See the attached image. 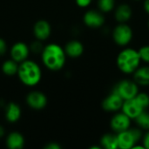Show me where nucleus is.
<instances>
[{"instance_id":"4","label":"nucleus","mask_w":149,"mask_h":149,"mask_svg":"<svg viewBox=\"0 0 149 149\" xmlns=\"http://www.w3.org/2000/svg\"><path fill=\"white\" fill-rule=\"evenodd\" d=\"M118 148L120 149L133 148L141 138V132L139 129H127L118 133Z\"/></svg>"},{"instance_id":"22","label":"nucleus","mask_w":149,"mask_h":149,"mask_svg":"<svg viewBox=\"0 0 149 149\" xmlns=\"http://www.w3.org/2000/svg\"><path fill=\"white\" fill-rule=\"evenodd\" d=\"M115 6V0H99L98 7L102 12H109L113 10Z\"/></svg>"},{"instance_id":"17","label":"nucleus","mask_w":149,"mask_h":149,"mask_svg":"<svg viewBox=\"0 0 149 149\" xmlns=\"http://www.w3.org/2000/svg\"><path fill=\"white\" fill-rule=\"evenodd\" d=\"M132 17V9L128 4H120L114 12V17L119 23H127Z\"/></svg>"},{"instance_id":"32","label":"nucleus","mask_w":149,"mask_h":149,"mask_svg":"<svg viewBox=\"0 0 149 149\" xmlns=\"http://www.w3.org/2000/svg\"><path fill=\"white\" fill-rule=\"evenodd\" d=\"M148 28H149V19H148Z\"/></svg>"},{"instance_id":"21","label":"nucleus","mask_w":149,"mask_h":149,"mask_svg":"<svg viewBox=\"0 0 149 149\" xmlns=\"http://www.w3.org/2000/svg\"><path fill=\"white\" fill-rule=\"evenodd\" d=\"M138 126L143 129L149 130V113L145 110L135 119Z\"/></svg>"},{"instance_id":"31","label":"nucleus","mask_w":149,"mask_h":149,"mask_svg":"<svg viewBox=\"0 0 149 149\" xmlns=\"http://www.w3.org/2000/svg\"><path fill=\"white\" fill-rule=\"evenodd\" d=\"M3 134H4V129H3V127L0 126V137H3Z\"/></svg>"},{"instance_id":"10","label":"nucleus","mask_w":149,"mask_h":149,"mask_svg":"<svg viewBox=\"0 0 149 149\" xmlns=\"http://www.w3.org/2000/svg\"><path fill=\"white\" fill-rule=\"evenodd\" d=\"M124 100L115 92L108 95L102 102V107L107 112H115L122 107Z\"/></svg>"},{"instance_id":"2","label":"nucleus","mask_w":149,"mask_h":149,"mask_svg":"<svg viewBox=\"0 0 149 149\" xmlns=\"http://www.w3.org/2000/svg\"><path fill=\"white\" fill-rule=\"evenodd\" d=\"M20 81L28 86H34L39 83L42 77V72L39 65L31 60H24L19 63L17 74Z\"/></svg>"},{"instance_id":"23","label":"nucleus","mask_w":149,"mask_h":149,"mask_svg":"<svg viewBox=\"0 0 149 149\" xmlns=\"http://www.w3.org/2000/svg\"><path fill=\"white\" fill-rule=\"evenodd\" d=\"M135 99H136V100L141 104V106L144 108V109H146V108H148L149 106V95L148 94H147V93H138V94L134 97Z\"/></svg>"},{"instance_id":"5","label":"nucleus","mask_w":149,"mask_h":149,"mask_svg":"<svg viewBox=\"0 0 149 149\" xmlns=\"http://www.w3.org/2000/svg\"><path fill=\"white\" fill-rule=\"evenodd\" d=\"M113 38L118 45L125 46L131 42L133 31L129 25L125 23H120L113 31Z\"/></svg>"},{"instance_id":"28","label":"nucleus","mask_w":149,"mask_h":149,"mask_svg":"<svg viewBox=\"0 0 149 149\" xmlns=\"http://www.w3.org/2000/svg\"><path fill=\"white\" fill-rule=\"evenodd\" d=\"M143 147L144 148L149 149V132L146 134V135L143 138Z\"/></svg>"},{"instance_id":"12","label":"nucleus","mask_w":149,"mask_h":149,"mask_svg":"<svg viewBox=\"0 0 149 149\" xmlns=\"http://www.w3.org/2000/svg\"><path fill=\"white\" fill-rule=\"evenodd\" d=\"M83 20L85 24L91 28H99L102 26L105 22L103 15L100 12L93 10L86 11L84 15Z\"/></svg>"},{"instance_id":"30","label":"nucleus","mask_w":149,"mask_h":149,"mask_svg":"<svg viewBox=\"0 0 149 149\" xmlns=\"http://www.w3.org/2000/svg\"><path fill=\"white\" fill-rule=\"evenodd\" d=\"M144 9L146 10V12H148L149 14V0L144 1Z\"/></svg>"},{"instance_id":"14","label":"nucleus","mask_w":149,"mask_h":149,"mask_svg":"<svg viewBox=\"0 0 149 149\" xmlns=\"http://www.w3.org/2000/svg\"><path fill=\"white\" fill-rule=\"evenodd\" d=\"M64 50L67 56L71 58H79L84 52V46L81 42L78 40H72L66 44Z\"/></svg>"},{"instance_id":"18","label":"nucleus","mask_w":149,"mask_h":149,"mask_svg":"<svg viewBox=\"0 0 149 149\" xmlns=\"http://www.w3.org/2000/svg\"><path fill=\"white\" fill-rule=\"evenodd\" d=\"M134 82L141 86H149V66L137 68L134 72Z\"/></svg>"},{"instance_id":"15","label":"nucleus","mask_w":149,"mask_h":149,"mask_svg":"<svg viewBox=\"0 0 149 149\" xmlns=\"http://www.w3.org/2000/svg\"><path fill=\"white\" fill-rule=\"evenodd\" d=\"M22 114L20 107L14 102H10L6 106L5 108V118L10 123L17 122Z\"/></svg>"},{"instance_id":"3","label":"nucleus","mask_w":149,"mask_h":149,"mask_svg":"<svg viewBox=\"0 0 149 149\" xmlns=\"http://www.w3.org/2000/svg\"><path fill=\"white\" fill-rule=\"evenodd\" d=\"M141 63V58L138 51L127 48L120 52L117 57V65L119 69L127 74L134 73L139 67Z\"/></svg>"},{"instance_id":"27","label":"nucleus","mask_w":149,"mask_h":149,"mask_svg":"<svg viewBox=\"0 0 149 149\" xmlns=\"http://www.w3.org/2000/svg\"><path fill=\"white\" fill-rule=\"evenodd\" d=\"M92 0H76V3L79 6V7H87L90 3H91Z\"/></svg>"},{"instance_id":"1","label":"nucleus","mask_w":149,"mask_h":149,"mask_svg":"<svg viewBox=\"0 0 149 149\" xmlns=\"http://www.w3.org/2000/svg\"><path fill=\"white\" fill-rule=\"evenodd\" d=\"M44 65L51 71H58L62 69L65 63V52L57 44H49L45 46L41 52Z\"/></svg>"},{"instance_id":"13","label":"nucleus","mask_w":149,"mask_h":149,"mask_svg":"<svg viewBox=\"0 0 149 149\" xmlns=\"http://www.w3.org/2000/svg\"><path fill=\"white\" fill-rule=\"evenodd\" d=\"M52 32L51 24L45 20H38L33 27V33L38 40L44 41L49 38Z\"/></svg>"},{"instance_id":"9","label":"nucleus","mask_w":149,"mask_h":149,"mask_svg":"<svg viewBox=\"0 0 149 149\" xmlns=\"http://www.w3.org/2000/svg\"><path fill=\"white\" fill-rule=\"evenodd\" d=\"M29 53L30 48L24 42H17L14 44L10 49V58L17 63L26 60Z\"/></svg>"},{"instance_id":"7","label":"nucleus","mask_w":149,"mask_h":149,"mask_svg":"<svg viewBox=\"0 0 149 149\" xmlns=\"http://www.w3.org/2000/svg\"><path fill=\"white\" fill-rule=\"evenodd\" d=\"M26 103L33 110H42L47 105V98L42 92L33 91L27 95Z\"/></svg>"},{"instance_id":"24","label":"nucleus","mask_w":149,"mask_h":149,"mask_svg":"<svg viewBox=\"0 0 149 149\" xmlns=\"http://www.w3.org/2000/svg\"><path fill=\"white\" fill-rule=\"evenodd\" d=\"M139 55L141 60H143L146 63H149V45H145L141 47L139 51Z\"/></svg>"},{"instance_id":"25","label":"nucleus","mask_w":149,"mask_h":149,"mask_svg":"<svg viewBox=\"0 0 149 149\" xmlns=\"http://www.w3.org/2000/svg\"><path fill=\"white\" fill-rule=\"evenodd\" d=\"M43 48H44V47H42V45H41V44H40V40H38L37 42L32 43L31 47V49L32 51H34V52H41L42 50H43Z\"/></svg>"},{"instance_id":"8","label":"nucleus","mask_w":149,"mask_h":149,"mask_svg":"<svg viewBox=\"0 0 149 149\" xmlns=\"http://www.w3.org/2000/svg\"><path fill=\"white\" fill-rule=\"evenodd\" d=\"M122 112L130 119H136L145 109L136 100L135 98L124 100L122 105Z\"/></svg>"},{"instance_id":"16","label":"nucleus","mask_w":149,"mask_h":149,"mask_svg":"<svg viewBox=\"0 0 149 149\" xmlns=\"http://www.w3.org/2000/svg\"><path fill=\"white\" fill-rule=\"evenodd\" d=\"M6 146L10 149H21L24 146V136L18 132L9 134L6 138Z\"/></svg>"},{"instance_id":"26","label":"nucleus","mask_w":149,"mask_h":149,"mask_svg":"<svg viewBox=\"0 0 149 149\" xmlns=\"http://www.w3.org/2000/svg\"><path fill=\"white\" fill-rule=\"evenodd\" d=\"M6 51H7V44L2 38H0V56L4 55L6 53Z\"/></svg>"},{"instance_id":"6","label":"nucleus","mask_w":149,"mask_h":149,"mask_svg":"<svg viewBox=\"0 0 149 149\" xmlns=\"http://www.w3.org/2000/svg\"><path fill=\"white\" fill-rule=\"evenodd\" d=\"M138 86L130 80H122L114 87L113 92L118 93L124 100L134 98L138 94Z\"/></svg>"},{"instance_id":"19","label":"nucleus","mask_w":149,"mask_h":149,"mask_svg":"<svg viewBox=\"0 0 149 149\" xmlns=\"http://www.w3.org/2000/svg\"><path fill=\"white\" fill-rule=\"evenodd\" d=\"M100 144L103 148L117 149L118 148V138L117 135L113 134H107L102 136L100 140Z\"/></svg>"},{"instance_id":"29","label":"nucleus","mask_w":149,"mask_h":149,"mask_svg":"<svg viewBox=\"0 0 149 149\" xmlns=\"http://www.w3.org/2000/svg\"><path fill=\"white\" fill-rule=\"evenodd\" d=\"M46 149H60V146L57 143H54V142H52L50 144H48L46 147H45Z\"/></svg>"},{"instance_id":"20","label":"nucleus","mask_w":149,"mask_h":149,"mask_svg":"<svg viewBox=\"0 0 149 149\" xmlns=\"http://www.w3.org/2000/svg\"><path fill=\"white\" fill-rule=\"evenodd\" d=\"M18 66H19V63L16 62L12 58L8 59L4 61L3 64L2 65V71L7 76H13L17 74Z\"/></svg>"},{"instance_id":"11","label":"nucleus","mask_w":149,"mask_h":149,"mask_svg":"<svg viewBox=\"0 0 149 149\" xmlns=\"http://www.w3.org/2000/svg\"><path fill=\"white\" fill-rule=\"evenodd\" d=\"M131 124V119L126 115L123 112L121 113H118L114 115L111 120V128L116 132L120 133L129 128Z\"/></svg>"}]
</instances>
